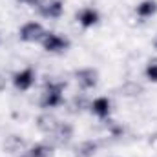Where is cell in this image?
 <instances>
[{
    "mask_svg": "<svg viewBox=\"0 0 157 157\" xmlns=\"http://www.w3.org/2000/svg\"><path fill=\"white\" fill-rule=\"evenodd\" d=\"M62 91H64L62 82H48L46 90L42 93V99H40V106L42 108H55V106L62 104Z\"/></svg>",
    "mask_w": 157,
    "mask_h": 157,
    "instance_id": "cell-1",
    "label": "cell"
},
{
    "mask_svg": "<svg viewBox=\"0 0 157 157\" xmlns=\"http://www.w3.org/2000/svg\"><path fill=\"white\" fill-rule=\"evenodd\" d=\"M40 42H42L44 49L49 53H62L70 48V40L62 35H57V33H46Z\"/></svg>",
    "mask_w": 157,
    "mask_h": 157,
    "instance_id": "cell-2",
    "label": "cell"
},
{
    "mask_svg": "<svg viewBox=\"0 0 157 157\" xmlns=\"http://www.w3.org/2000/svg\"><path fill=\"white\" fill-rule=\"evenodd\" d=\"M44 35H46V31L39 22H26L18 31V37L24 42H40L44 39Z\"/></svg>",
    "mask_w": 157,
    "mask_h": 157,
    "instance_id": "cell-3",
    "label": "cell"
},
{
    "mask_svg": "<svg viewBox=\"0 0 157 157\" xmlns=\"http://www.w3.org/2000/svg\"><path fill=\"white\" fill-rule=\"evenodd\" d=\"M35 6H37L39 13L46 18H59L64 11V6L60 0H39Z\"/></svg>",
    "mask_w": 157,
    "mask_h": 157,
    "instance_id": "cell-4",
    "label": "cell"
},
{
    "mask_svg": "<svg viewBox=\"0 0 157 157\" xmlns=\"http://www.w3.org/2000/svg\"><path fill=\"white\" fill-rule=\"evenodd\" d=\"M33 82H35V71H33L31 68H24V70H20L18 73H15V77H13L15 88L20 90V91L29 90V88L33 86Z\"/></svg>",
    "mask_w": 157,
    "mask_h": 157,
    "instance_id": "cell-5",
    "label": "cell"
},
{
    "mask_svg": "<svg viewBox=\"0 0 157 157\" xmlns=\"http://www.w3.org/2000/svg\"><path fill=\"white\" fill-rule=\"evenodd\" d=\"M77 22L82 28H93L99 22V11L95 7H82L77 13Z\"/></svg>",
    "mask_w": 157,
    "mask_h": 157,
    "instance_id": "cell-6",
    "label": "cell"
},
{
    "mask_svg": "<svg viewBox=\"0 0 157 157\" xmlns=\"http://www.w3.org/2000/svg\"><path fill=\"white\" fill-rule=\"evenodd\" d=\"M75 78L84 90H90L97 84V71L91 68H82V70L75 71Z\"/></svg>",
    "mask_w": 157,
    "mask_h": 157,
    "instance_id": "cell-7",
    "label": "cell"
},
{
    "mask_svg": "<svg viewBox=\"0 0 157 157\" xmlns=\"http://www.w3.org/2000/svg\"><path fill=\"white\" fill-rule=\"evenodd\" d=\"M110 106H112V104H110V101H108L106 97H97V99L90 104L91 112L101 119H104V117L110 115Z\"/></svg>",
    "mask_w": 157,
    "mask_h": 157,
    "instance_id": "cell-8",
    "label": "cell"
},
{
    "mask_svg": "<svg viewBox=\"0 0 157 157\" xmlns=\"http://www.w3.org/2000/svg\"><path fill=\"white\" fill-rule=\"evenodd\" d=\"M53 133H55L57 143L64 144V143H68V141L73 137V128H71V124H68V122H60V124H57V128L53 130Z\"/></svg>",
    "mask_w": 157,
    "mask_h": 157,
    "instance_id": "cell-9",
    "label": "cell"
},
{
    "mask_svg": "<svg viewBox=\"0 0 157 157\" xmlns=\"http://www.w3.org/2000/svg\"><path fill=\"white\" fill-rule=\"evenodd\" d=\"M135 13L141 17V18H148L152 15L157 13V0H143L137 7H135Z\"/></svg>",
    "mask_w": 157,
    "mask_h": 157,
    "instance_id": "cell-10",
    "label": "cell"
},
{
    "mask_svg": "<svg viewBox=\"0 0 157 157\" xmlns=\"http://www.w3.org/2000/svg\"><path fill=\"white\" fill-rule=\"evenodd\" d=\"M29 157H49L51 155V146H48L46 143H39L29 150Z\"/></svg>",
    "mask_w": 157,
    "mask_h": 157,
    "instance_id": "cell-11",
    "label": "cell"
},
{
    "mask_svg": "<svg viewBox=\"0 0 157 157\" xmlns=\"http://www.w3.org/2000/svg\"><path fill=\"white\" fill-rule=\"evenodd\" d=\"M4 146H6V150H9L11 154H15V152H18L24 146V141L20 137H17V135H11V137H7V141H6Z\"/></svg>",
    "mask_w": 157,
    "mask_h": 157,
    "instance_id": "cell-12",
    "label": "cell"
},
{
    "mask_svg": "<svg viewBox=\"0 0 157 157\" xmlns=\"http://www.w3.org/2000/svg\"><path fill=\"white\" fill-rule=\"evenodd\" d=\"M39 128L44 132H53L57 128V122L51 115H40L39 117Z\"/></svg>",
    "mask_w": 157,
    "mask_h": 157,
    "instance_id": "cell-13",
    "label": "cell"
},
{
    "mask_svg": "<svg viewBox=\"0 0 157 157\" xmlns=\"http://www.w3.org/2000/svg\"><path fill=\"white\" fill-rule=\"evenodd\" d=\"M95 150H97V144L93 143V141H88V143H82L80 146L77 148V154L80 157H90L95 154Z\"/></svg>",
    "mask_w": 157,
    "mask_h": 157,
    "instance_id": "cell-14",
    "label": "cell"
},
{
    "mask_svg": "<svg viewBox=\"0 0 157 157\" xmlns=\"http://www.w3.org/2000/svg\"><path fill=\"white\" fill-rule=\"evenodd\" d=\"M146 77L152 82H157V59H152L146 66Z\"/></svg>",
    "mask_w": 157,
    "mask_h": 157,
    "instance_id": "cell-15",
    "label": "cell"
},
{
    "mask_svg": "<svg viewBox=\"0 0 157 157\" xmlns=\"http://www.w3.org/2000/svg\"><path fill=\"white\" fill-rule=\"evenodd\" d=\"M20 2H26V4H33V6H35L39 0H20Z\"/></svg>",
    "mask_w": 157,
    "mask_h": 157,
    "instance_id": "cell-16",
    "label": "cell"
},
{
    "mask_svg": "<svg viewBox=\"0 0 157 157\" xmlns=\"http://www.w3.org/2000/svg\"><path fill=\"white\" fill-rule=\"evenodd\" d=\"M2 88H4V78L0 77V90H2Z\"/></svg>",
    "mask_w": 157,
    "mask_h": 157,
    "instance_id": "cell-17",
    "label": "cell"
},
{
    "mask_svg": "<svg viewBox=\"0 0 157 157\" xmlns=\"http://www.w3.org/2000/svg\"><path fill=\"white\" fill-rule=\"evenodd\" d=\"M155 46H157V40H155Z\"/></svg>",
    "mask_w": 157,
    "mask_h": 157,
    "instance_id": "cell-18",
    "label": "cell"
},
{
    "mask_svg": "<svg viewBox=\"0 0 157 157\" xmlns=\"http://www.w3.org/2000/svg\"><path fill=\"white\" fill-rule=\"evenodd\" d=\"M26 157H29V155H26Z\"/></svg>",
    "mask_w": 157,
    "mask_h": 157,
    "instance_id": "cell-19",
    "label": "cell"
}]
</instances>
